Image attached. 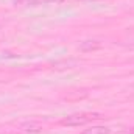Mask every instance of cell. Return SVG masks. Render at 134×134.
Listing matches in <instances>:
<instances>
[{
    "mask_svg": "<svg viewBox=\"0 0 134 134\" xmlns=\"http://www.w3.org/2000/svg\"><path fill=\"white\" fill-rule=\"evenodd\" d=\"M61 0H16L14 5L20 6V8H31V6H41V5H50V3H56Z\"/></svg>",
    "mask_w": 134,
    "mask_h": 134,
    "instance_id": "7a4b0ae2",
    "label": "cell"
},
{
    "mask_svg": "<svg viewBox=\"0 0 134 134\" xmlns=\"http://www.w3.org/2000/svg\"><path fill=\"white\" fill-rule=\"evenodd\" d=\"M83 134H109V130L104 128V126H95V128L86 130Z\"/></svg>",
    "mask_w": 134,
    "mask_h": 134,
    "instance_id": "3957f363",
    "label": "cell"
},
{
    "mask_svg": "<svg viewBox=\"0 0 134 134\" xmlns=\"http://www.w3.org/2000/svg\"><path fill=\"white\" fill-rule=\"evenodd\" d=\"M95 119H100V114H72V115H67L66 119H63V125L67 126H80V125H86Z\"/></svg>",
    "mask_w": 134,
    "mask_h": 134,
    "instance_id": "6da1fadb",
    "label": "cell"
}]
</instances>
